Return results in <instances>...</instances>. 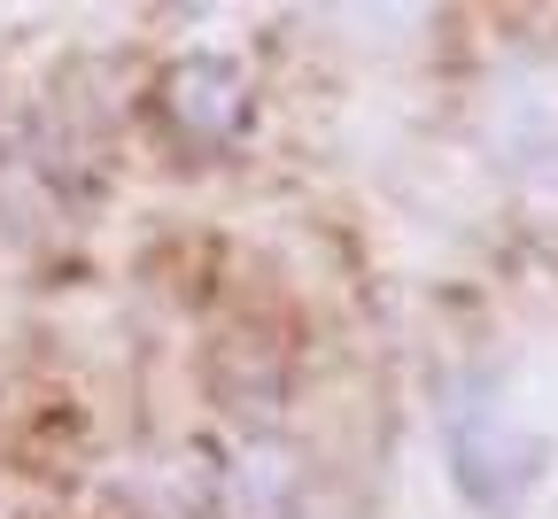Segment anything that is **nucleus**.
Segmentation results:
<instances>
[{
    "instance_id": "nucleus-1",
    "label": "nucleus",
    "mask_w": 558,
    "mask_h": 519,
    "mask_svg": "<svg viewBox=\"0 0 558 519\" xmlns=\"http://www.w3.org/2000/svg\"><path fill=\"white\" fill-rule=\"evenodd\" d=\"M450 473L473 511H520L527 488L543 481V442L520 419H505L497 403H458L450 411Z\"/></svg>"
},
{
    "instance_id": "nucleus-2",
    "label": "nucleus",
    "mask_w": 558,
    "mask_h": 519,
    "mask_svg": "<svg viewBox=\"0 0 558 519\" xmlns=\"http://www.w3.org/2000/svg\"><path fill=\"white\" fill-rule=\"evenodd\" d=\"M163 109H171V124H179L194 147L233 140L241 117H248V79H241V62H233V55H179L171 79H163Z\"/></svg>"
}]
</instances>
